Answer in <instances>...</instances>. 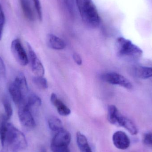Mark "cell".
<instances>
[{"instance_id":"484cf974","label":"cell","mask_w":152,"mask_h":152,"mask_svg":"<svg viewBox=\"0 0 152 152\" xmlns=\"http://www.w3.org/2000/svg\"><path fill=\"white\" fill-rule=\"evenodd\" d=\"M73 58L75 62L77 65H78V66H80V65H82V60L81 56L79 54L77 53H74L73 55Z\"/></svg>"},{"instance_id":"4fadbf2b","label":"cell","mask_w":152,"mask_h":152,"mask_svg":"<svg viewBox=\"0 0 152 152\" xmlns=\"http://www.w3.org/2000/svg\"><path fill=\"white\" fill-rule=\"evenodd\" d=\"M131 74L134 77L141 79H147L152 77V67L136 66L131 69Z\"/></svg>"},{"instance_id":"e0dca14e","label":"cell","mask_w":152,"mask_h":152,"mask_svg":"<svg viewBox=\"0 0 152 152\" xmlns=\"http://www.w3.org/2000/svg\"><path fill=\"white\" fill-rule=\"evenodd\" d=\"M26 104L31 110L33 107H38L42 104V100L41 98L35 94H29L26 100Z\"/></svg>"},{"instance_id":"52a82bcc","label":"cell","mask_w":152,"mask_h":152,"mask_svg":"<svg viewBox=\"0 0 152 152\" xmlns=\"http://www.w3.org/2000/svg\"><path fill=\"white\" fill-rule=\"evenodd\" d=\"M104 81L109 84L118 85L127 89H132L133 85L131 81L122 75L115 72H110L102 77Z\"/></svg>"},{"instance_id":"30bf717a","label":"cell","mask_w":152,"mask_h":152,"mask_svg":"<svg viewBox=\"0 0 152 152\" xmlns=\"http://www.w3.org/2000/svg\"><path fill=\"white\" fill-rule=\"evenodd\" d=\"M9 91L11 97L15 104L19 105L26 99L21 88L15 80L9 85Z\"/></svg>"},{"instance_id":"6da1fadb","label":"cell","mask_w":152,"mask_h":152,"mask_svg":"<svg viewBox=\"0 0 152 152\" xmlns=\"http://www.w3.org/2000/svg\"><path fill=\"white\" fill-rule=\"evenodd\" d=\"M76 4L84 23L95 28L100 24V18L96 6L92 0H75Z\"/></svg>"},{"instance_id":"ffe728a7","label":"cell","mask_w":152,"mask_h":152,"mask_svg":"<svg viewBox=\"0 0 152 152\" xmlns=\"http://www.w3.org/2000/svg\"><path fill=\"white\" fill-rule=\"evenodd\" d=\"M2 102L4 108V111H5L4 116L7 120H9L12 116V113H13L12 106L10 100L6 96H4L3 97Z\"/></svg>"},{"instance_id":"8992f818","label":"cell","mask_w":152,"mask_h":152,"mask_svg":"<svg viewBox=\"0 0 152 152\" xmlns=\"http://www.w3.org/2000/svg\"><path fill=\"white\" fill-rule=\"evenodd\" d=\"M11 50L16 61L20 65L26 66L28 64V56L19 39L17 38L12 41L11 45Z\"/></svg>"},{"instance_id":"ba28073f","label":"cell","mask_w":152,"mask_h":152,"mask_svg":"<svg viewBox=\"0 0 152 152\" xmlns=\"http://www.w3.org/2000/svg\"><path fill=\"white\" fill-rule=\"evenodd\" d=\"M28 53V62H30L31 69L35 76L43 77L45 73L43 65L37 57L36 53L33 50L31 45L27 43Z\"/></svg>"},{"instance_id":"ac0fdd59","label":"cell","mask_w":152,"mask_h":152,"mask_svg":"<svg viewBox=\"0 0 152 152\" xmlns=\"http://www.w3.org/2000/svg\"><path fill=\"white\" fill-rule=\"evenodd\" d=\"M49 128L52 131L57 132L63 129L62 121L58 118L51 116L48 121Z\"/></svg>"},{"instance_id":"7402d4cb","label":"cell","mask_w":152,"mask_h":152,"mask_svg":"<svg viewBox=\"0 0 152 152\" xmlns=\"http://www.w3.org/2000/svg\"><path fill=\"white\" fill-rule=\"evenodd\" d=\"M5 23V17L3 10L1 5L0 4V41L1 40L3 33Z\"/></svg>"},{"instance_id":"2e32d148","label":"cell","mask_w":152,"mask_h":152,"mask_svg":"<svg viewBox=\"0 0 152 152\" xmlns=\"http://www.w3.org/2000/svg\"><path fill=\"white\" fill-rule=\"evenodd\" d=\"M20 2L25 18L29 21H33L34 16L29 0H20Z\"/></svg>"},{"instance_id":"cb8c5ba5","label":"cell","mask_w":152,"mask_h":152,"mask_svg":"<svg viewBox=\"0 0 152 152\" xmlns=\"http://www.w3.org/2000/svg\"><path fill=\"white\" fill-rule=\"evenodd\" d=\"M143 142L145 144L152 147V133L148 132L144 136Z\"/></svg>"},{"instance_id":"9c48e42d","label":"cell","mask_w":152,"mask_h":152,"mask_svg":"<svg viewBox=\"0 0 152 152\" xmlns=\"http://www.w3.org/2000/svg\"><path fill=\"white\" fill-rule=\"evenodd\" d=\"M113 142L114 146L119 150H126L130 146L129 137L122 131H118L114 133L113 136Z\"/></svg>"},{"instance_id":"d4e9b609","label":"cell","mask_w":152,"mask_h":152,"mask_svg":"<svg viewBox=\"0 0 152 152\" xmlns=\"http://www.w3.org/2000/svg\"><path fill=\"white\" fill-rule=\"evenodd\" d=\"M6 76V67L3 60L0 57V77H5Z\"/></svg>"},{"instance_id":"44dd1931","label":"cell","mask_w":152,"mask_h":152,"mask_svg":"<svg viewBox=\"0 0 152 152\" xmlns=\"http://www.w3.org/2000/svg\"><path fill=\"white\" fill-rule=\"evenodd\" d=\"M33 80L34 84L40 89H45L48 88L47 80L43 77L35 76L33 78Z\"/></svg>"},{"instance_id":"9a60e30c","label":"cell","mask_w":152,"mask_h":152,"mask_svg":"<svg viewBox=\"0 0 152 152\" xmlns=\"http://www.w3.org/2000/svg\"><path fill=\"white\" fill-rule=\"evenodd\" d=\"M77 143L80 152H93L86 137L80 132H77Z\"/></svg>"},{"instance_id":"5bb4252c","label":"cell","mask_w":152,"mask_h":152,"mask_svg":"<svg viewBox=\"0 0 152 152\" xmlns=\"http://www.w3.org/2000/svg\"><path fill=\"white\" fill-rule=\"evenodd\" d=\"M47 42L48 46L53 50H62L66 46V43L63 40L53 34L48 35Z\"/></svg>"},{"instance_id":"5b68a950","label":"cell","mask_w":152,"mask_h":152,"mask_svg":"<svg viewBox=\"0 0 152 152\" xmlns=\"http://www.w3.org/2000/svg\"><path fill=\"white\" fill-rule=\"evenodd\" d=\"M18 115L20 123L27 128H34L36 123L31 113L30 109L26 104V101H23L18 105Z\"/></svg>"},{"instance_id":"7c38bea8","label":"cell","mask_w":152,"mask_h":152,"mask_svg":"<svg viewBox=\"0 0 152 152\" xmlns=\"http://www.w3.org/2000/svg\"><path fill=\"white\" fill-rule=\"evenodd\" d=\"M51 102L52 104L56 107L58 113L63 116H67L71 113V110L59 98L57 95L53 93L51 95Z\"/></svg>"},{"instance_id":"4316f807","label":"cell","mask_w":152,"mask_h":152,"mask_svg":"<svg viewBox=\"0 0 152 152\" xmlns=\"http://www.w3.org/2000/svg\"><path fill=\"white\" fill-rule=\"evenodd\" d=\"M56 152H70V150H69V147H66L60 149Z\"/></svg>"},{"instance_id":"7a4b0ae2","label":"cell","mask_w":152,"mask_h":152,"mask_svg":"<svg viewBox=\"0 0 152 152\" xmlns=\"http://www.w3.org/2000/svg\"><path fill=\"white\" fill-rule=\"evenodd\" d=\"M116 49L119 57L133 62L139 61L143 55L142 50L140 47L123 37L117 39Z\"/></svg>"},{"instance_id":"3957f363","label":"cell","mask_w":152,"mask_h":152,"mask_svg":"<svg viewBox=\"0 0 152 152\" xmlns=\"http://www.w3.org/2000/svg\"><path fill=\"white\" fill-rule=\"evenodd\" d=\"M7 144L12 151L25 150L28 146L26 137L23 133L10 123H7L4 145Z\"/></svg>"},{"instance_id":"8fae6325","label":"cell","mask_w":152,"mask_h":152,"mask_svg":"<svg viewBox=\"0 0 152 152\" xmlns=\"http://www.w3.org/2000/svg\"><path fill=\"white\" fill-rule=\"evenodd\" d=\"M125 116L120 113L118 108L114 105H110L108 108V119L109 122L117 126H122Z\"/></svg>"},{"instance_id":"603a6c76","label":"cell","mask_w":152,"mask_h":152,"mask_svg":"<svg viewBox=\"0 0 152 152\" xmlns=\"http://www.w3.org/2000/svg\"><path fill=\"white\" fill-rule=\"evenodd\" d=\"M33 1L38 18L40 20H42V6H41L40 1L39 0H33Z\"/></svg>"},{"instance_id":"d6986e66","label":"cell","mask_w":152,"mask_h":152,"mask_svg":"<svg viewBox=\"0 0 152 152\" xmlns=\"http://www.w3.org/2000/svg\"><path fill=\"white\" fill-rule=\"evenodd\" d=\"M63 8L69 13L73 16L75 14V0H59Z\"/></svg>"},{"instance_id":"277c9868","label":"cell","mask_w":152,"mask_h":152,"mask_svg":"<svg viewBox=\"0 0 152 152\" xmlns=\"http://www.w3.org/2000/svg\"><path fill=\"white\" fill-rule=\"evenodd\" d=\"M71 140V134L63 129L56 132L52 140L51 149L53 152H56L62 148L69 147Z\"/></svg>"}]
</instances>
